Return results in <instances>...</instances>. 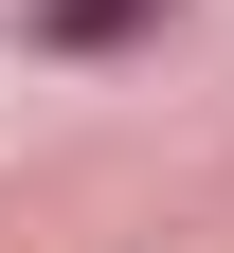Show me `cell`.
Masks as SVG:
<instances>
[{
  "instance_id": "1",
  "label": "cell",
  "mask_w": 234,
  "mask_h": 253,
  "mask_svg": "<svg viewBox=\"0 0 234 253\" xmlns=\"http://www.w3.org/2000/svg\"><path fill=\"white\" fill-rule=\"evenodd\" d=\"M162 0H36V54H108V37H144Z\"/></svg>"
}]
</instances>
